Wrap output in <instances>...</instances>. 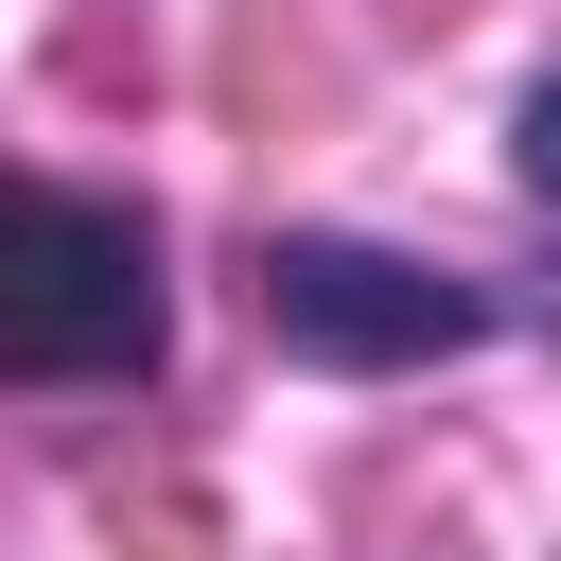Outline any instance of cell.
Wrapping results in <instances>:
<instances>
[{
	"mask_svg": "<svg viewBox=\"0 0 561 561\" xmlns=\"http://www.w3.org/2000/svg\"><path fill=\"white\" fill-rule=\"evenodd\" d=\"M508 158H526V193H561V70L526 88V123H508Z\"/></svg>",
	"mask_w": 561,
	"mask_h": 561,
	"instance_id": "obj_3",
	"label": "cell"
},
{
	"mask_svg": "<svg viewBox=\"0 0 561 561\" xmlns=\"http://www.w3.org/2000/svg\"><path fill=\"white\" fill-rule=\"evenodd\" d=\"M263 333H280L298 368H438V351L491 333V298L438 280V263H403V245L280 228V245H263Z\"/></svg>",
	"mask_w": 561,
	"mask_h": 561,
	"instance_id": "obj_2",
	"label": "cell"
},
{
	"mask_svg": "<svg viewBox=\"0 0 561 561\" xmlns=\"http://www.w3.org/2000/svg\"><path fill=\"white\" fill-rule=\"evenodd\" d=\"M175 298H158V228L105 193H18L0 175V368L18 386H105L158 368Z\"/></svg>",
	"mask_w": 561,
	"mask_h": 561,
	"instance_id": "obj_1",
	"label": "cell"
}]
</instances>
